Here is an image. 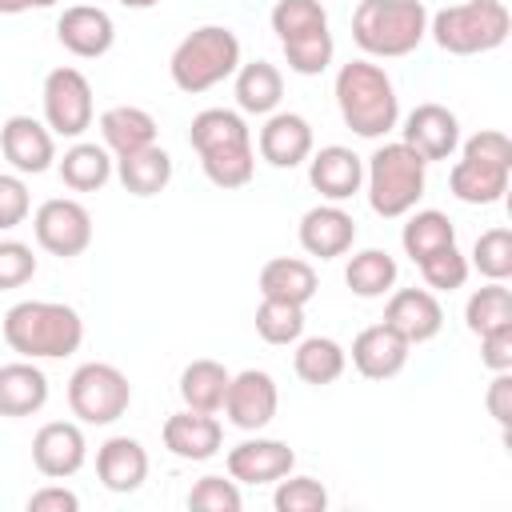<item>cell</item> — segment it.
I'll use <instances>...</instances> for the list:
<instances>
[{"label":"cell","mask_w":512,"mask_h":512,"mask_svg":"<svg viewBox=\"0 0 512 512\" xmlns=\"http://www.w3.org/2000/svg\"><path fill=\"white\" fill-rule=\"evenodd\" d=\"M276 404H280V392H276V380L260 368H244L228 380V392H224V416L228 424L244 428V432H260L272 424L276 416Z\"/></svg>","instance_id":"obj_11"},{"label":"cell","mask_w":512,"mask_h":512,"mask_svg":"<svg viewBox=\"0 0 512 512\" xmlns=\"http://www.w3.org/2000/svg\"><path fill=\"white\" fill-rule=\"evenodd\" d=\"M228 380H232V372L220 364V360H192L184 372H180V400H184V408H192V412H220V404H224V392H228Z\"/></svg>","instance_id":"obj_30"},{"label":"cell","mask_w":512,"mask_h":512,"mask_svg":"<svg viewBox=\"0 0 512 512\" xmlns=\"http://www.w3.org/2000/svg\"><path fill=\"white\" fill-rule=\"evenodd\" d=\"M464 320L472 336H484L492 328H508L512 324V292L504 288V280H488L484 288H476L464 304Z\"/></svg>","instance_id":"obj_35"},{"label":"cell","mask_w":512,"mask_h":512,"mask_svg":"<svg viewBox=\"0 0 512 512\" xmlns=\"http://www.w3.org/2000/svg\"><path fill=\"white\" fill-rule=\"evenodd\" d=\"M60 180L72 192H100L112 180V156L104 144H88L76 140L64 156H60Z\"/></svg>","instance_id":"obj_32"},{"label":"cell","mask_w":512,"mask_h":512,"mask_svg":"<svg viewBox=\"0 0 512 512\" xmlns=\"http://www.w3.org/2000/svg\"><path fill=\"white\" fill-rule=\"evenodd\" d=\"M400 244H404V252L420 264L424 256H432V252L456 244V224H452L444 212H436V208L412 212L408 224H404V232H400Z\"/></svg>","instance_id":"obj_34"},{"label":"cell","mask_w":512,"mask_h":512,"mask_svg":"<svg viewBox=\"0 0 512 512\" xmlns=\"http://www.w3.org/2000/svg\"><path fill=\"white\" fill-rule=\"evenodd\" d=\"M200 168L216 188H244L256 172V148L252 144H236V148H212L200 152Z\"/></svg>","instance_id":"obj_36"},{"label":"cell","mask_w":512,"mask_h":512,"mask_svg":"<svg viewBox=\"0 0 512 512\" xmlns=\"http://www.w3.org/2000/svg\"><path fill=\"white\" fill-rule=\"evenodd\" d=\"M312 124L300 116V112H272L256 136V148L260 156L272 164V168H296L312 156Z\"/></svg>","instance_id":"obj_20"},{"label":"cell","mask_w":512,"mask_h":512,"mask_svg":"<svg viewBox=\"0 0 512 512\" xmlns=\"http://www.w3.org/2000/svg\"><path fill=\"white\" fill-rule=\"evenodd\" d=\"M4 340L24 360H60L84 344V320L60 300H20L4 312Z\"/></svg>","instance_id":"obj_1"},{"label":"cell","mask_w":512,"mask_h":512,"mask_svg":"<svg viewBox=\"0 0 512 512\" xmlns=\"http://www.w3.org/2000/svg\"><path fill=\"white\" fill-rule=\"evenodd\" d=\"M76 508H80V496L68 492L64 484H48L28 496V512H76Z\"/></svg>","instance_id":"obj_47"},{"label":"cell","mask_w":512,"mask_h":512,"mask_svg":"<svg viewBox=\"0 0 512 512\" xmlns=\"http://www.w3.org/2000/svg\"><path fill=\"white\" fill-rule=\"evenodd\" d=\"M408 348H412V344H408L404 336H396L384 320H380V324H368V328H360L356 340H352V368H356L364 380H392V376L404 372Z\"/></svg>","instance_id":"obj_19"},{"label":"cell","mask_w":512,"mask_h":512,"mask_svg":"<svg viewBox=\"0 0 512 512\" xmlns=\"http://www.w3.org/2000/svg\"><path fill=\"white\" fill-rule=\"evenodd\" d=\"M332 92L344 124L364 140H380L400 124V96L392 88V76L372 60L340 64Z\"/></svg>","instance_id":"obj_2"},{"label":"cell","mask_w":512,"mask_h":512,"mask_svg":"<svg viewBox=\"0 0 512 512\" xmlns=\"http://www.w3.org/2000/svg\"><path fill=\"white\" fill-rule=\"evenodd\" d=\"M116 176H120L124 192H132V196H156L172 180V156L160 144L124 152V156H116Z\"/></svg>","instance_id":"obj_26"},{"label":"cell","mask_w":512,"mask_h":512,"mask_svg":"<svg viewBox=\"0 0 512 512\" xmlns=\"http://www.w3.org/2000/svg\"><path fill=\"white\" fill-rule=\"evenodd\" d=\"M384 324L408 344H428L444 328V308L428 288H396L384 304Z\"/></svg>","instance_id":"obj_15"},{"label":"cell","mask_w":512,"mask_h":512,"mask_svg":"<svg viewBox=\"0 0 512 512\" xmlns=\"http://www.w3.org/2000/svg\"><path fill=\"white\" fill-rule=\"evenodd\" d=\"M36 276V256L24 240H0V292L24 288Z\"/></svg>","instance_id":"obj_44"},{"label":"cell","mask_w":512,"mask_h":512,"mask_svg":"<svg viewBox=\"0 0 512 512\" xmlns=\"http://www.w3.org/2000/svg\"><path fill=\"white\" fill-rule=\"evenodd\" d=\"M240 68V40L232 28L224 24H204L196 32H188L168 60L172 84L188 96H200L216 84H224L228 76H236Z\"/></svg>","instance_id":"obj_4"},{"label":"cell","mask_w":512,"mask_h":512,"mask_svg":"<svg viewBox=\"0 0 512 512\" xmlns=\"http://www.w3.org/2000/svg\"><path fill=\"white\" fill-rule=\"evenodd\" d=\"M484 280H508L512 276V232L508 228H488L472 244V264Z\"/></svg>","instance_id":"obj_39"},{"label":"cell","mask_w":512,"mask_h":512,"mask_svg":"<svg viewBox=\"0 0 512 512\" xmlns=\"http://www.w3.org/2000/svg\"><path fill=\"white\" fill-rule=\"evenodd\" d=\"M420 276L436 292H456L468 280V256L456 244H448V248H440V252H432V256L420 260Z\"/></svg>","instance_id":"obj_42"},{"label":"cell","mask_w":512,"mask_h":512,"mask_svg":"<svg viewBox=\"0 0 512 512\" xmlns=\"http://www.w3.org/2000/svg\"><path fill=\"white\" fill-rule=\"evenodd\" d=\"M128 404H132V384L116 364L88 360L68 380V408L80 424H112L128 412Z\"/></svg>","instance_id":"obj_8"},{"label":"cell","mask_w":512,"mask_h":512,"mask_svg":"<svg viewBox=\"0 0 512 512\" xmlns=\"http://www.w3.org/2000/svg\"><path fill=\"white\" fill-rule=\"evenodd\" d=\"M512 172V140L496 128H484L464 140L460 160L448 172V188L460 204H496L508 192Z\"/></svg>","instance_id":"obj_5"},{"label":"cell","mask_w":512,"mask_h":512,"mask_svg":"<svg viewBox=\"0 0 512 512\" xmlns=\"http://www.w3.org/2000/svg\"><path fill=\"white\" fill-rule=\"evenodd\" d=\"M224 464H228V476L236 484H276L280 476H288L296 468V452L284 440L256 436V440L236 444Z\"/></svg>","instance_id":"obj_17"},{"label":"cell","mask_w":512,"mask_h":512,"mask_svg":"<svg viewBox=\"0 0 512 512\" xmlns=\"http://www.w3.org/2000/svg\"><path fill=\"white\" fill-rule=\"evenodd\" d=\"M404 144L424 160H448L456 148H460V120L456 112H448L444 104H416L408 116H404Z\"/></svg>","instance_id":"obj_14"},{"label":"cell","mask_w":512,"mask_h":512,"mask_svg":"<svg viewBox=\"0 0 512 512\" xmlns=\"http://www.w3.org/2000/svg\"><path fill=\"white\" fill-rule=\"evenodd\" d=\"M96 476L108 492H136L148 480V452L132 436H108L96 448Z\"/></svg>","instance_id":"obj_23"},{"label":"cell","mask_w":512,"mask_h":512,"mask_svg":"<svg viewBox=\"0 0 512 512\" xmlns=\"http://www.w3.org/2000/svg\"><path fill=\"white\" fill-rule=\"evenodd\" d=\"M240 504H244V496H240L232 476L228 480L224 476H200L188 492V508H196V512H240Z\"/></svg>","instance_id":"obj_43"},{"label":"cell","mask_w":512,"mask_h":512,"mask_svg":"<svg viewBox=\"0 0 512 512\" xmlns=\"http://www.w3.org/2000/svg\"><path fill=\"white\" fill-rule=\"evenodd\" d=\"M308 180L332 204L352 200L360 192V184H364V160L344 144H328V148L308 156Z\"/></svg>","instance_id":"obj_21"},{"label":"cell","mask_w":512,"mask_h":512,"mask_svg":"<svg viewBox=\"0 0 512 512\" xmlns=\"http://www.w3.org/2000/svg\"><path fill=\"white\" fill-rule=\"evenodd\" d=\"M32 232H36V244L44 252H52L60 260H72V256L88 252V244H92V212L80 200L52 196L36 208Z\"/></svg>","instance_id":"obj_10"},{"label":"cell","mask_w":512,"mask_h":512,"mask_svg":"<svg viewBox=\"0 0 512 512\" xmlns=\"http://www.w3.org/2000/svg\"><path fill=\"white\" fill-rule=\"evenodd\" d=\"M364 184H368L372 212L384 216V220H396V216H408L416 208V200L424 196L428 164L404 140H392V144H380L368 156Z\"/></svg>","instance_id":"obj_6"},{"label":"cell","mask_w":512,"mask_h":512,"mask_svg":"<svg viewBox=\"0 0 512 512\" xmlns=\"http://www.w3.org/2000/svg\"><path fill=\"white\" fill-rule=\"evenodd\" d=\"M56 0H0V12L4 16H20V12H32V8H52Z\"/></svg>","instance_id":"obj_49"},{"label":"cell","mask_w":512,"mask_h":512,"mask_svg":"<svg viewBox=\"0 0 512 512\" xmlns=\"http://www.w3.org/2000/svg\"><path fill=\"white\" fill-rule=\"evenodd\" d=\"M0 152L20 176H40L56 160V136L36 116H8L0 124Z\"/></svg>","instance_id":"obj_13"},{"label":"cell","mask_w":512,"mask_h":512,"mask_svg":"<svg viewBox=\"0 0 512 512\" xmlns=\"http://www.w3.org/2000/svg\"><path fill=\"white\" fill-rule=\"evenodd\" d=\"M292 368L304 384L312 388H324V384H336L348 368V352L340 340L332 336H300L296 340V356H292Z\"/></svg>","instance_id":"obj_27"},{"label":"cell","mask_w":512,"mask_h":512,"mask_svg":"<svg viewBox=\"0 0 512 512\" xmlns=\"http://www.w3.org/2000/svg\"><path fill=\"white\" fill-rule=\"evenodd\" d=\"M100 136H104V148L124 156V152L156 144V120H152V112H144L136 104H116L100 116Z\"/></svg>","instance_id":"obj_29"},{"label":"cell","mask_w":512,"mask_h":512,"mask_svg":"<svg viewBox=\"0 0 512 512\" xmlns=\"http://www.w3.org/2000/svg\"><path fill=\"white\" fill-rule=\"evenodd\" d=\"M320 280L316 268L300 256H272L260 268V296L268 300H288V304H308L316 296Z\"/></svg>","instance_id":"obj_25"},{"label":"cell","mask_w":512,"mask_h":512,"mask_svg":"<svg viewBox=\"0 0 512 512\" xmlns=\"http://www.w3.org/2000/svg\"><path fill=\"white\" fill-rule=\"evenodd\" d=\"M276 512H324L328 508V488L316 476H280L272 492Z\"/></svg>","instance_id":"obj_41"},{"label":"cell","mask_w":512,"mask_h":512,"mask_svg":"<svg viewBox=\"0 0 512 512\" xmlns=\"http://www.w3.org/2000/svg\"><path fill=\"white\" fill-rule=\"evenodd\" d=\"M188 144L196 148V156L212 152V148H236V144H252V128L232 108H204L192 116Z\"/></svg>","instance_id":"obj_31"},{"label":"cell","mask_w":512,"mask_h":512,"mask_svg":"<svg viewBox=\"0 0 512 512\" xmlns=\"http://www.w3.org/2000/svg\"><path fill=\"white\" fill-rule=\"evenodd\" d=\"M284 96V76L268 60H252L236 68V104L248 116H272Z\"/></svg>","instance_id":"obj_28"},{"label":"cell","mask_w":512,"mask_h":512,"mask_svg":"<svg viewBox=\"0 0 512 512\" xmlns=\"http://www.w3.org/2000/svg\"><path fill=\"white\" fill-rule=\"evenodd\" d=\"M48 404V376L36 368V360H12L0 364V416L20 420L36 416Z\"/></svg>","instance_id":"obj_24"},{"label":"cell","mask_w":512,"mask_h":512,"mask_svg":"<svg viewBox=\"0 0 512 512\" xmlns=\"http://www.w3.org/2000/svg\"><path fill=\"white\" fill-rule=\"evenodd\" d=\"M296 236H300V248H304L308 256L336 260V256L352 252V244H356V220H352L340 204L328 200V204H316V208H308V212L300 216Z\"/></svg>","instance_id":"obj_16"},{"label":"cell","mask_w":512,"mask_h":512,"mask_svg":"<svg viewBox=\"0 0 512 512\" xmlns=\"http://www.w3.org/2000/svg\"><path fill=\"white\" fill-rule=\"evenodd\" d=\"M332 32L320 28V32H308V36H296V40H284V60L292 72L300 76H320L328 64H332Z\"/></svg>","instance_id":"obj_40"},{"label":"cell","mask_w":512,"mask_h":512,"mask_svg":"<svg viewBox=\"0 0 512 512\" xmlns=\"http://www.w3.org/2000/svg\"><path fill=\"white\" fill-rule=\"evenodd\" d=\"M480 364L488 372H512V324L480 336Z\"/></svg>","instance_id":"obj_46"},{"label":"cell","mask_w":512,"mask_h":512,"mask_svg":"<svg viewBox=\"0 0 512 512\" xmlns=\"http://www.w3.org/2000/svg\"><path fill=\"white\" fill-rule=\"evenodd\" d=\"M508 32H512V16L504 0H464L428 16V36L452 56L492 52L508 40Z\"/></svg>","instance_id":"obj_7"},{"label":"cell","mask_w":512,"mask_h":512,"mask_svg":"<svg viewBox=\"0 0 512 512\" xmlns=\"http://www.w3.org/2000/svg\"><path fill=\"white\" fill-rule=\"evenodd\" d=\"M44 124L52 128V136H68L80 140L92 128L96 104H92V84L80 68H52L44 76Z\"/></svg>","instance_id":"obj_9"},{"label":"cell","mask_w":512,"mask_h":512,"mask_svg":"<svg viewBox=\"0 0 512 512\" xmlns=\"http://www.w3.org/2000/svg\"><path fill=\"white\" fill-rule=\"evenodd\" d=\"M88 460V440L80 432V424L72 420H48L36 428L32 436V464L40 476L48 480H68L84 468Z\"/></svg>","instance_id":"obj_12"},{"label":"cell","mask_w":512,"mask_h":512,"mask_svg":"<svg viewBox=\"0 0 512 512\" xmlns=\"http://www.w3.org/2000/svg\"><path fill=\"white\" fill-rule=\"evenodd\" d=\"M428 36L424 0H360L352 12V40L380 60H396L420 48Z\"/></svg>","instance_id":"obj_3"},{"label":"cell","mask_w":512,"mask_h":512,"mask_svg":"<svg viewBox=\"0 0 512 512\" xmlns=\"http://www.w3.org/2000/svg\"><path fill=\"white\" fill-rule=\"evenodd\" d=\"M484 404H488V416L500 428H508V420H512V372H496V380L488 384Z\"/></svg>","instance_id":"obj_48"},{"label":"cell","mask_w":512,"mask_h":512,"mask_svg":"<svg viewBox=\"0 0 512 512\" xmlns=\"http://www.w3.org/2000/svg\"><path fill=\"white\" fill-rule=\"evenodd\" d=\"M56 40H60L72 56L96 60V56H104V52L116 44V24H112V16H108L104 8H96V4H72V8H64L60 20H56Z\"/></svg>","instance_id":"obj_18"},{"label":"cell","mask_w":512,"mask_h":512,"mask_svg":"<svg viewBox=\"0 0 512 512\" xmlns=\"http://www.w3.org/2000/svg\"><path fill=\"white\" fill-rule=\"evenodd\" d=\"M116 4H124V8H136V12H144V8H156L160 0H116Z\"/></svg>","instance_id":"obj_50"},{"label":"cell","mask_w":512,"mask_h":512,"mask_svg":"<svg viewBox=\"0 0 512 512\" xmlns=\"http://www.w3.org/2000/svg\"><path fill=\"white\" fill-rule=\"evenodd\" d=\"M256 332L264 344H296L304 336V304L264 296L256 308Z\"/></svg>","instance_id":"obj_37"},{"label":"cell","mask_w":512,"mask_h":512,"mask_svg":"<svg viewBox=\"0 0 512 512\" xmlns=\"http://www.w3.org/2000/svg\"><path fill=\"white\" fill-rule=\"evenodd\" d=\"M396 276H400V268H396V260H392L384 248H364V252H356V256L348 260V268H344V284H348L360 300H376V296L392 292V288H396Z\"/></svg>","instance_id":"obj_33"},{"label":"cell","mask_w":512,"mask_h":512,"mask_svg":"<svg viewBox=\"0 0 512 512\" xmlns=\"http://www.w3.org/2000/svg\"><path fill=\"white\" fill-rule=\"evenodd\" d=\"M224 444V428L216 420V412H172L164 420V448L180 460H212Z\"/></svg>","instance_id":"obj_22"},{"label":"cell","mask_w":512,"mask_h":512,"mask_svg":"<svg viewBox=\"0 0 512 512\" xmlns=\"http://www.w3.org/2000/svg\"><path fill=\"white\" fill-rule=\"evenodd\" d=\"M32 212V196L28 184L20 180V172H0V232L24 224Z\"/></svg>","instance_id":"obj_45"},{"label":"cell","mask_w":512,"mask_h":512,"mask_svg":"<svg viewBox=\"0 0 512 512\" xmlns=\"http://www.w3.org/2000/svg\"><path fill=\"white\" fill-rule=\"evenodd\" d=\"M328 28V12L320 0H276L272 8V32L284 40H296V36H308V32H320Z\"/></svg>","instance_id":"obj_38"}]
</instances>
